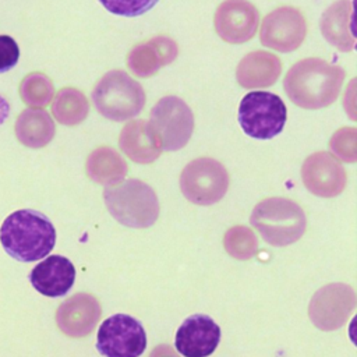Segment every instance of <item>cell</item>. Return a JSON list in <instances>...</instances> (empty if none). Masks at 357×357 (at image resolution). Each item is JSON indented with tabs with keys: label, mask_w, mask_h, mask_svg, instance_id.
<instances>
[{
	"label": "cell",
	"mask_w": 357,
	"mask_h": 357,
	"mask_svg": "<svg viewBox=\"0 0 357 357\" xmlns=\"http://www.w3.org/2000/svg\"><path fill=\"white\" fill-rule=\"evenodd\" d=\"M95 307H98V304L92 296L75 294L59 307L56 312V322L68 336H85L95 325L98 315H92V310Z\"/></svg>",
	"instance_id": "cell-12"
},
{
	"label": "cell",
	"mask_w": 357,
	"mask_h": 357,
	"mask_svg": "<svg viewBox=\"0 0 357 357\" xmlns=\"http://www.w3.org/2000/svg\"><path fill=\"white\" fill-rule=\"evenodd\" d=\"M109 13L120 17H139L152 10L159 0H98Z\"/></svg>",
	"instance_id": "cell-15"
},
{
	"label": "cell",
	"mask_w": 357,
	"mask_h": 357,
	"mask_svg": "<svg viewBox=\"0 0 357 357\" xmlns=\"http://www.w3.org/2000/svg\"><path fill=\"white\" fill-rule=\"evenodd\" d=\"M146 342L142 324L123 312L106 318L96 335V349L105 357H139L146 349Z\"/></svg>",
	"instance_id": "cell-8"
},
{
	"label": "cell",
	"mask_w": 357,
	"mask_h": 357,
	"mask_svg": "<svg viewBox=\"0 0 357 357\" xmlns=\"http://www.w3.org/2000/svg\"><path fill=\"white\" fill-rule=\"evenodd\" d=\"M181 191L187 199L199 205L218 202L227 191L226 169L211 158H199L188 163L180 178Z\"/></svg>",
	"instance_id": "cell-9"
},
{
	"label": "cell",
	"mask_w": 357,
	"mask_h": 357,
	"mask_svg": "<svg viewBox=\"0 0 357 357\" xmlns=\"http://www.w3.org/2000/svg\"><path fill=\"white\" fill-rule=\"evenodd\" d=\"M20 93L26 105L45 106L52 98L53 86L46 75L33 73L22 79Z\"/></svg>",
	"instance_id": "cell-14"
},
{
	"label": "cell",
	"mask_w": 357,
	"mask_h": 357,
	"mask_svg": "<svg viewBox=\"0 0 357 357\" xmlns=\"http://www.w3.org/2000/svg\"><path fill=\"white\" fill-rule=\"evenodd\" d=\"M103 197L110 215L124 226L148 227L159 216L158 197L141 180L128 178L117 185H109Z\"/></svg>",
	"instance_id": "cell-3"
},
{
	"label": "cell",
	"mask_w": 357,
	"mask_h": 357,
	"mask_svg": "<svg viewBox=\"0 0 357 357\" xmlns=\"http://www.w3.org/2000/svg\"><path fill=\"white\" fill-rule=\"evenodd\" d=\"M92 100L100 114L114 121L137 116L145 103L142 86L127 73L113 70L106 73L92 91Z\"/></svg>",
	"instance_id": "cell-4"
},
{
	"label": "cell",
	"mask_w": 357,
	"mask_h": 357,
	"mask_svg": "<svg viewBox=\"0 0 357 357\" xmlns=\"http://www.w3.org/2000/svg\"><path fill=\"white\" fill-rule=\"evenodd\" d=\"M251 225L272 245H287L298 240L305 229L303 209L286 198H269L258 204Z\"/></svg>",
	"instance_id": "cell-5"
},
{
	"label": "cell",
	"mask_w": 357,
	"mask_h": 357,
	"mask_svg": "<svg viewBox=\"0 0 357 357\" xmlns=\"http://www.w3.org/2000/svg\"><path fill=\"white\" fill-rule=\"evenodd\" d=\"M344 71L321 59L296 63L286 74L283 86L293 103L304 109H319L336 100Z\"/></svg>",
	"instance_id": "cell-2"
},
{
	"label": "cell",
	"mask_w": 357,
	"mask_h": 357,
	"mask_svg": "<svg viewBox=\"0 0 357 357\" xmlns=\"http://www.w3.org/2000/svg\"><path fill=\"white\" fill-rule=\"evenodd\" d=\"M146 128L155 145L165 151H177L192 134L194 116L183 99L165 96L151 109Z\"/></svg>",
	"instance_id": "cell-7"
},
{
	"label": "cell",
	"mask_w": 357,
	"mask_h": 357,
	"mask_svg": "<svg viewBox=\"0 0 357 357\" xmlns=\"http://www.w3.org/2000/svg\"><path fill=\"white\" fill-rule=\"evenodd\" d=\"M10 112H11V106H10V103L7 102V99H6V98H3V96L0 95V126H1L7 119H8Z\"/></svg>",
	"instance_id": "cell-17"
},
{
	"label": "cell",
	"mask_w": 357,
	"mask_h": 357,
	"mask_svg": "<svg viewBox=\"0 0 357 357\" xmlns=\"http://www.w3.org/2000/svg\"><path fill=\"white\" fill-rule=\"evenodd\" d=\"M20 60V47L8 35H0V74L10 71Z\"/></svg>",
	"instance_id": "cell-16"
},
{
	"label": "cell",
	"mask_w": 357,
	"mask_h": 357,
	"mask_svg": "<svg viewBox=\"0 0 357 357\" xmlns=\"http://www.w3.org/2000/svg\"><path fill=\"white\" fill-rule=\"evenodd\" d=\"M237 120L245 135L262 141L272 139L283 131L287 109L276 93L252 91L243 96Z\"/></svg>",
	"instance_id": "cell-6"
},
{
	"label": "cell",
	"mask_w": 357,
	"mask_h": 357,
	"mask_svg": "<svg viewBox=\"0 0 357 357\" xmlns=\"http://www.w3.org/2000/svg\"><path fill=\"white\" fill-rule=\"evenodd\" d=\"M29 282L46 297H61L75 282V268L67 257L50 255L32 268Z\"/></svg>",
	"instance_id": "cell-11"
},
{
	"label": "cell",
	"mask_w": 357,
	"mask_h": 357,
	"mask_svg": "<svg viewBox=\"0 0 357 357\" xmlns=\"http://www.w3.org/2000/svg\"><path fill=\"white\" fill-rule=\"evenodd\" d=\"M17 139L29 148H42L54 135V123L42 109H25L14 126Z\"/></svg>",
	"instance_id": "cell-13"
},
{
	"label": "cell",
	"mask_w": 357,
	"mask_h": 357,
	"mask_svg": "<svg viewBox=\"0 0 357 357\" xmlns=\"http://www.w3.org/2000/svg\"><path fill=\"white\" fill-rule=\"evenodd\" d=\"M220 326L206 314L185 318L174 336V347L183 357H209L219 346Z\"/></svg>",
	"instance_id": "cell-10"
},
{
	"label": "cell",
	"mask_w": 357,
	"mask_h": 357,
	"mask_svg": "<svg viewBox=\"0 0 357 357\" xmlns=\"http://www.w3.org/2000/svg\"><path fill=\"white\" fill-rule=\"evenodd\" d=\"M0 243L14 259L33 262L50 254L56 244V229L45 213L18 209L4 219Z\"/></svg>",
	"instance_id": "cell-1"
}]
</instances>
